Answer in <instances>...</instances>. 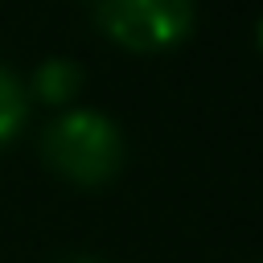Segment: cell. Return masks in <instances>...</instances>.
I'll return each mask as SVG.
<instances>
[{
	"mask_svg": "<svg viewBox=\"0 0 263 263\" xmlns=\"http://www.w3.org/2000/svg\"><path fill=\"white\" fill-rule=\"evenodd\" d=\"M45 160L53 164V173H62L78 185H99V181L119 173L123 136L107 115H99L90 107H78V111H66L62 119L49 123Z\"/></svg>",
	"mask_w": 263,
	"mask_h": 263,
	"instance_id": "6da1fadb",
	"label": "cell"
},
{
	"mask_svg": "<svg viewBox=\"0 0 263 263\" xmlns=\"http://www.w3.org/2000/svg\"><path fill=\"white\" fill-rule=\"evenodd\" d=\"M95 21L115 45L136 53H156L189 37L193 0H99Z\"/></svg>",
	"mask_w": 263,
	"mask_h": 263,
	"instance_id": "7a4b0ae2",
	"label": "cell"
},
{
	"mask_svg": "<svg viewBox=\"0 0 263 263\" xmlns=\"http://www.w3.org/2000/svg\"><path fill=\"white\" fill-rule=\"evenodd\" d=\"M78 82H82V70H78V62H70V58H49V62H41L37 74H33V90H37L45 103H66V99H74Z\"/></svg>",
	"mask_w": 263,
	"mask_h": 263,
	"instance_id": "3957f363",
	"label": "cell"
},
{
	"mask_svg": "<svg viewBox=\"0 0 263 263\" xmlns=\"http://www.w3.org/2000/svg\"><path fill=\"white\" fill-rule=\"evenodd\" d=\"M25 115H29L25 86L16 82V74L8 66H0V148L8 140H16V132L25 127Z\"/></svg>",
	"mask_w": 263,
	"mask_h": 263,
	"instance_id": "277c9868",
	"label": "cell"
},
{
	"mask_svg": "<svg viewBox=\"0 0 263 263\" xmlns=\"http://www.w3.org/2000/svg\"><path fill=\"white\" fill-rule=\"evenodd\" d=\"M255 33H259V49H263V21H259V29H255Z\"/></svg>",
	"mask_w": 263,
	"mask_h": 263,
	"instance_id": "5b68a950",
	"label": "cell"
},
{
	"mask_svg": "<svg viewBox=\"0 0 263 263\" xmlns=\"http://www.w3.org/2000/svg\"><path fill=\"white\" fill-rule=\"evenodd\" d=\"M74 263H99V259H74Z\"/></svg>",
	"mask_w": 263,
	"mask_h": 263,
	"instance_id": "8992f818",
	"label": "cell"
}]
</instances>
